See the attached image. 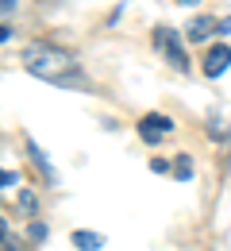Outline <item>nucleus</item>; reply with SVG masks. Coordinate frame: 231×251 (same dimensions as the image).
I'll return each mask as SVG.
<instances>
[{"mask_svg": "<svg viewBox=\"0 0 231 251\" xmlns=\"http://www.w3.org/2000/svg\"><path fill=\"white\" fill-rule=\"evenodd\" d=\"M20 62H23V70L31 77L46 81V85H62V89H81L85 85L81 62L69 54L66 47H58V43H27Z\"/></svg>", "mask_w": 231, "mask_h": 251, "instance_id": "nucleus-1", "label": "nucleus"}, {"mask_svg": "<svg viewBox=\"0 0 231 251\" xmlns=\"http://www.w3.org/2000/svg\"><path fill=\"white\" fill-rule=\"evenodd\" d=\"M154 43H158V50H162L177 70H189V54H185L181 31H173V27H158V31H154Z\"/></svg>", "mask_w": 231, "mask_h": 251, "instance_id": "nucleus-2", "label": "nucleus"}, {"mask_svg": "<svg viewBox=\"0 0 231 251\" xmlns=\"http://www.w3.org/2000/svg\"><path fill=\"white\" fill-rule=\"evenodd\" d=\"M169 131H173V120L162 116V112H147V116H139V139H143V143H162Z\"/></svg>", "mask_w": 231, "mask_h": 251, "instance_id": "nucleus-3", "label": "nucleus"}, {"mask_svg": "<svg viewBox=\"0 0 231 251\" xmlns=\"http://www.w3.org/2000/svg\"><path fill=\"white\" fill-rule=\"evenodd\" d=\"M224 35V31H231V20H212V16H197L193 24H189V39L193 43H200V39H208V35Z\"/></svg>", "mask_w": 231, "mask_h": 251, "instance_id": "nucleus-4", "label": "nucleus"}, {"mask_svg": "<svg viewBox=\"0 0 231 251\" xmlns=\"http://www.w3.org/2000/svg\"><path fill=\"white\" fill-rule=\"evenodd\" d=\"M228 66H231V47H228V43L208 47V54H204V74H208V77H220Z\"/></svg>", "mask_w": 231, "mask_h": 251, "instance_id": "nucleus-5", "label": "nucleus"}, {"mask_svg": "<svg viewBox=\"0 0 231 251\" xmlns=\"http://www.w3.org/2000/svg\"><path fill=\"white\" fill-rule=\"evenodd\" d=\"M69 240H73V248H77V251H100V244H104L97 232H73Z\"/></svg>", "mask_w": 231, "mask_h": 251, "instance_id": "nucleus-6", "label": "nucleus"}, {"mask_svg": "<svg viewBox=\"0 0 231 251\" xmlns=\"http://www.w3.org/2000/svg\"><path fill=\"white\" fill-rule=\"evenodd\" d=\"M27 155L35 158V166H39V170H42V174H46V178H54V166H50V158L42 155V147H39V143H35V139H27Z\"/></svg>", "mask_w": 231, "mask_h": 251, "instance_id": "nucleus-7", "label": "nucleus"}, {"mask_svg": "<svg viewBox=\"0 0 231 251\" xmlns=\"http://www.w3.org/2000/svg\"><path fill=\"white\" fill-rule=\"evenodd\" d=\"M173 174H177L181 182H189V178H193V158H189V155H177V162H173Z\"/></svg>", "mask_w": 231, "mask_h": 251, "instance_id": "nucleus-8", "label": "nucleus"}, {"mask_svg": "<svg viewBox=\"0 0 231 251\" xmlns=\"http://www.w3.org/2000/svg\"><path fill=\"white\" fill-rule=\"evenodd\" d=\"M20 209H23L27 217L35 213V193H31V189H23V193H20Z\"/></svg>", "mask_w": 231, "mask_h": 251, "instance_id": "nucleus-9", "label": "nucleus"}, {"mask_svg": "<svg viewBox=\"0 0 231 251\" xmlns=\"http://www.w3.org/2000/svg\"><path fill=\"white\" fill-rule=\"evenodd\" d=\"M20 8V0H0V16H12Z\"/></svg>", "mask_w": 231, "mask_h": 251, "instance_id": "nucleus-10", "label": "nucleus"}, {"mask_svg": "<svg viewBox=\"0 0 231 251\" xmlns=\"http://www.w3.org/2000/svg\"><path fill=\"white\" fill-rule=\"evenodd\" d=\"M150 170H154V174H166V170H169V162H166V158H154V162H150Z\"/></svg>", "mask_w": 231, "mask_h": 251, "instance_id": "nucleus-11", "label": "nucleus"}, {"mask_svg": "<svg viewBox=\"0 0 231 251\" xmlns=\"http://www.w3.org/2000/svg\"><path fill=\"white\" fill-rule=\"evenodd\" d=\"M0 186H16V174L12 170H0Z\"/></svg>", "mask_w": 231, "mask_h": 251, "instance_id": "nucleus-12", "label": "nucleus"}, {"mask_svg": "<svg viewBox=\"0 0 231 251\" xmlns=\"http://www.w3.org/2000/svg\"><path fill=\"white\" fill-rule=\"evenodd\" d=\"M4 236H8V224H4V217H0V244H4Z\"/></svg>", "mask_w": 231, "mask_h": 251, "instance_id": "nucleus-13", "label": "nucleus"}, {"mask_svg": "<svg viewBox=\"0 0 231 251\" xmlns=\"http://www.w3.org/2000/svg\"><path fill=\"white\" fill-rule=\"evenodd\" d=\"M8 35H12V31H8V27H4V24H0V43H4V39H8Z\"/></svg>", "mask_w": 231, "mask_h": 251, "instance_id": "nucleus-14", "label": "nucleus"}, {"mask_svg": "<svg viewBox=\"0 0 231 251\" xmlns=\"http://www.w3.org/2000/svg\"><path fill=\"white\" fill-rule=\"evenodd\" d=\"M181 4H200V0H181Z\"/></svg>", "mask_w": 231, "mask_h": 251, "instance_id": "nucleus-15", "label": "nucleus"}, {"mask_svg": "<svg viewBox=\"0 0 231 251\" xmlns=\"http://www.w3.org/2000/svg\"><path fill=\"white\" fill-rule=\"evenodd\" d=\"M8 251H16V248H8Z\"/></svg>", "mask_w": 231, "mask_h": 251, "instance_id": "nucleus-16", "label": "nucleus"}]
</instances>
